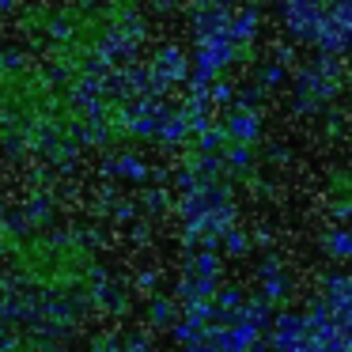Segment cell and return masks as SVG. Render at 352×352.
<instances>
[{
    "instance_id": "6da1fadb",
    "label": "cell",
    "mask_w": 352,
    "mask_h": 352,
    "mask_svg": "<svg viewBox=\"0 0 352 352\" xmlns=\"http://www.w3.org/2000/svg\"><path fill=\"white\" fill-rule=\"evenodd\" d=\"M125 352H148V344H140V341H133V344H129V349H125Z\"/></svg>"
}]
</instances>
